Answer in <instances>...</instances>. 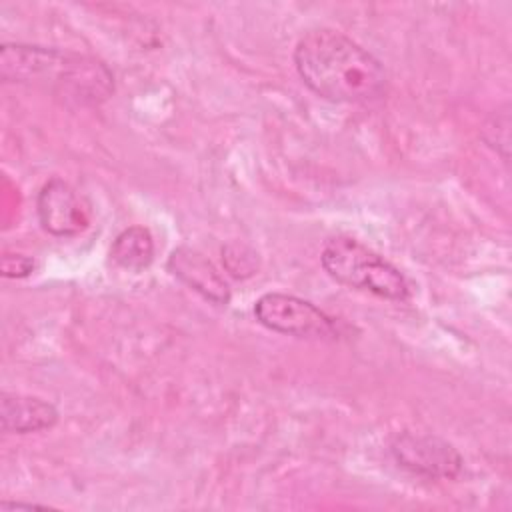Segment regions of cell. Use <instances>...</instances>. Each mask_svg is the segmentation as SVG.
<instances>
[{
  "label": "cell",
  "mask_w": 512,
  "mask_h": 512,
  "mask_svg": "<svg viewBox=\"0 0 512 512\" xmlns=\"http://www.w3.org/2000/svg\"><path fill=\"white\" fill-rule=\"evenodd\" d=\"M294 66L300 80L330 102H370L388 84L382 62L332 28L308 30L294 48Z\"/></svg>",
  "instance_id": "6da1fadb"
},
{
  "label": "cell",
  "mask_w": 512,
  "mask_h": 512,
  "mask_svg": "<svg viewBox=\"0 0 512 512\" xmlns=\"http://www.w3.org/2000/svg\"><path fill=\"white\" fill-rule=\"evenodd\" d=\"M320 262L324 272L338 284L394 302L410 298L406 276L384 256L352 236L330 238L322 248Z\"/></svg>",
  "instance_id": "7a4b0ae2"
},
{
  "label": "cell",
  "mask_w": 512,
  "mask_h": 512,
  "mask_svg": "<svg viewBox=\"0 0 512 512\" xmlns=\"http://www.w3.org/2000/svg\"><path fill=\"white\" fill-rule=\"evenodd\" d=\"M254 316L264 328L314 340L338 338V324L312 302L286 292H266L254 302Z\"/></svg>",
  "instance_id": "3957f363"
},
{
  "label": "cell",
  "mask_w": 512,
  "mask_h": 512,
  "mask_svg": "<svg viewBox=\"0 0 512 512\" xmlns=\"http://www.w3.org/2000/svg\"><path fill=\"white\" fill-rule=\"evenodd\" d=\"M390 454L400 468L422 478L452 480L464 468L456 446L436 434L404 430L390 442Z\"/></svg>",
  "instance_id": "277c9868"
},
{
  "label": "cell",
  "mask_w": 512,
  "mask_h": 512,
  "mask_svg": "<svg viewBox=\"0 0 512 512\" xmlns=\"http://www.w3.org/2000/svg\"><path fill=\"white\" fill-rule=\"evenodd\" d=\"M74 52L36 44H2L0 78L4 82H42L60 92L70 72Z\"/></svg>",
  "instance_id": "5b68a950"
},
{
  "label": "cell",
  "mask_w": 512,
  "mask_h": 512,
  "mask_svg": "<svg viewBox=\"0 0 512 512\" xmlns=\"http://www.w3.org/2000/svg\"><path fill=\"white\" fill-rule=\"evenodd\" d=\"M36 214L40 226L60 238L76 236L86 230L90 222L88 208L76 190L62 178H50L36 196Z\"/></svg>",
  "instance_id": "8992f818"
},
{
  "label": "cell",
  "mask_w": 512,
  "mask_h": 512,
  "mask_svg": "<svg viewBox=\"0 0 512 512\" xmlns=\"http://www.w3.org/2000/svg\"><path fill=\"white\" fill-rule=\"evenodd\" d=\"M168 272L186 284L190 290L198 292L204 300L226 306L230 304L232 292L220 270L196 248L178 246L170 252L166 262Z\"/></svg>",
  "instance_id": "52a82bcc"
},
{
  "label": "cell",
  "mask_w": 512,
  "mask_h": 512,
  "mask_svg": "<svg viewBox=\"0 0 512 512\" xmlns=\"http://www.w3.org/2000/svg\"><path fill=\"white\" fill-rule=\"evenodd\" d=\"M0 420L6 434H30L52 428L58 422V410L38 396L2 392Z\"/></svg>",
  "instance_id": "ba28073f"
},
{
  "label": "cell",
  "mask_w": 512,
  "mask_h": 512,
  "mask_svg": "<svg viewBox=\"0 0 512 512\" xmlns=\"http://www.w3.org/2000/svg\"><path fill=\"white\" fill-rule=\"evenodd\" d=\"M110 258L116 266L130 272H142L148 268L154 260V238L150 230L144 226H130L122 230L110 246Z\"/></svg>",
  "instance_id": "9c48e42d"
},
{
  "label": "cell",
  "mask_w": 512,
  "mask_h": 512,
  "mask_svg": "<svg viewBox=\"0 0 512 512\" xmlns=\"http://www.w3.org/2000/svg\"><path fill=\"white\" fill-rule=\"evenodd\" d=\"M482 138L490 148H494L502 156L504 162H508V148H510V112H508V106L494 112L486 120V124L482 128Z\"/></svg>",
  "instance_id": "30bf717a"
},
{
  "label": "cell",
  "mask_w": 512,
  "mask_h": 512,
  "mask_svg": "<svg viewBox=\"0 0 512 512\" xmlns=\"http://www.w3.org/2000/svg\"><path fill=\"white\" fill-rule=\"evenodd\" d=\"M222 260L230 276L234 278H248L258 270V256L244 244L232 242L222 248Z\"/></svg>",
  "instance_id": "8fae6325"
},
{
  "label": "cell",
  "mask_w": 512,
  "mask_h": 512,
  "mask_svg": "<svg viewBox=\"0 0 512 512\" xmlns=\"http://www.w3.org/2000/svg\"><path fill=\"white\" fill-rule=\"evenodd\" d=\"M34 266L36 264H34L32 256L10 254V252H6L2 256V262H0L4 278H26L34 270Z\"/></svg>",
  "instance_id": "7c38bea8"
},
{
  "label": "cell",
  "mask_w": 512,
  "mask_h": 512,
  "mask_svg": "<svg viewBox=\"0 0 512 512\" xmlns=\"http://www.w3.org/2000/svg\"><path fill=\"white\" fill-rule=\"evenodd\" d=\"M2 510H16V508H44L40 504H24V502H2Z\"/></svg>",
  "instance_id": "4fadbf2b"
}]
</instances>
